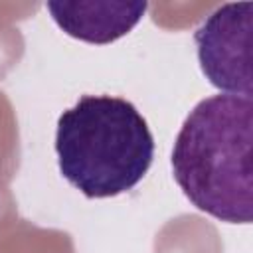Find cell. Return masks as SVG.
<instances>
[{
  "label": "cell",
  "mask_w": 253,
  "mask_h": 253,
  "mask_svg": "<svg viewBox=\"0 0 253 253\" xmlns=\"http://www.w3.org/2000/svg\"><path fill=\"white\" fill-rule=\"evenodd\" d=\"M146 2H47L53 22L71 38L111 43L128 34L144 16Z\"/></svg>",
  "instance_id": "obj_4"
},
{
  "label": "cell",
  "mask_w": 253,
  "mask_h": 253,
  "mask_svg": "<svg viewBox=\"0 0 253 253\" xmlns=\"http://www.w3.org/2000/svg\"><path fill=\"white\" fill-rule=\"evenodd\" d=\"M253 101L219 93L184 119L172 148V174L202 211L227 221L253 219Z\"/></svg>",
  "instance_id": "obj_1"
},
{
  "label": "cell",
  "mask_w": 253,
  "mask_h": 253,
  "mask_svg": "<svg viewBox=\"0 0 253 253\" xmlns=\"http://www.w3.org/2000/svg\"><path fill=\"white\" fill-rule=\"evenodd\" d=\"M253 4H221L196 30L198 59L213 87L229 95H253L251 81Z\"/></svg>",
  "instance_id": "obj_3"
},
{
  "label": "cell",
  "mask_w": 253,
  "mask_h": 253,
  "mask_svg": "<svg viewBox=\"0 0 253 253\" xmlns=\"http://www.w3.org/2000/svg\"><path fill=\"white\" fill-rule=\"evenodd\" d=\"M55 154L63 178L83 196L113 198L144 178L154 136L130 101L83 95L57 119Z\"/></svg>",
  "instance_id": "obj_2"
}]
</instances>
